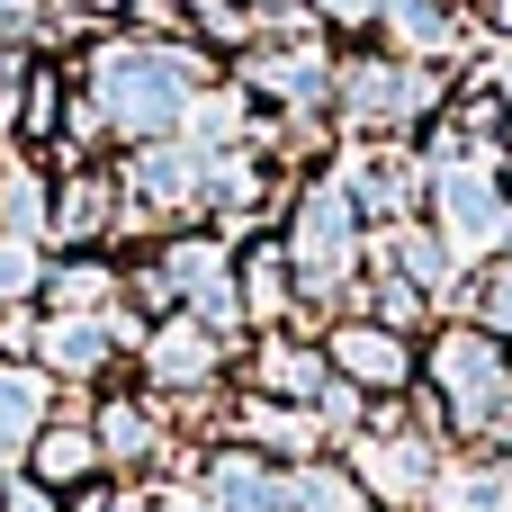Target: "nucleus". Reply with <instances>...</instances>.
<instances>
[{"label": "nucleus", "instance_id": "nucleus-1", "mask_svg": "<svg viewBox=\"0 0 512 512\" xmlns=\"http://www.w3.org/2000/svg\"><path fill=\"white\" fill-rule=\"evenodd\" d=\"M189 81H198V63L189 54H144V45H108L99 63H90V108L99 117H117L126 135H162L180 108H189Z\"/></svg>", "mask_w": 512, "mask_h": 512}, {"label": "nucleus", "instance_id": "nucleus-2", "mask_svg": "<svg viewBox=\"0 0 512 512\" xmlns=\"http://www.w3.org/2000/svg\"><path fill=\"white\" fill-rule=\"evenodd\" d=\"M441 225H450L459 252H486V243L512 234V216H504V198H495V180H486V162H441Z\"/></svg>", "mask_w": 512, "mask_h": 512}, {"label": "nucleus", "instance_id": "nucleus-3", "mask_svg": "<svg viewBox=\"0 0 512 512\" xmlns=\"http://www.w3.org/2000/svg\"><path fill=\"white\" fill-rule=\"evenodd\" d=\"M297 261L315 270L306 288H342V270H351V198L342 189H315L297 207Z\"/></svg>", "mask_w": 512, "mask_h": 512}, {"label": "nucleus", "instance_id": "nucleus-4", "mask_svg": "<svg viewBox=\"0 0 512 512\" xmlns=\"http://www.w3.org/2000/svg\"><path fill=\"white\" fill-rule=\"evenodd\" d=\"M171 288L198 297V324H234V315H243V288H234V270H225L216 243H180V252H171Z\"/></svg>", "mask_w": 512, "mask_h": 512}, {"label": "nucleus", "instance_id": "nucleus-5", "mask_svg": "<svg viewBox=\"0 0 512 512\" xmlns=\"http://www.w3.org/2000/svg\"><path fill=\"white\" fill-rule=\"evenodd\" d=\"M441 387H450L468 414H486V405L504 396V351L477 342V333H450V342H441Z\"/></svg>", "mask_w": 512, "mask_h": 512}, {"label": "nucleus", "instance_id": "nucleus-6", "mask_svg": "<svg viewBox=\"0 0 512 512\" xmlns=\"http://www.w3.org/2000/svg\"><path fill=\"white\" fill-rule=\"evenodd\" d=\"M36 414H45V378L36 369H0V459L36 441Z\"/></svg>", "mask_w": 512, "mask_h": 512}, {"label": "nucleus", "instance_id": "nucleus-7", "mask_svg": "<svg viewBox=\"0 0 512 512\" xmlns=\"http://www.w3.org/2000/svg\"><path fill=\"white\" fill-rule=\"evenodd\" d=\"M252 81L279 90V99H315V90H324V54H315V45H270V54L252 63Z\"/></svg>", "mask_w": 512, "mask_h": 512}, {"label": "nucleus", "instance_id": "nucleus-8", "mask_svg": "<svg viewBox=\"0 0 512 512\" xmlns=\"http://www.w3.org/2000/svg\"><path fill=\"white\" fill-rule=\"evenodd\" d=\"M333 351H342V369H351V378H369V387H396V378H405V351H396V333H369V324H351V333H333Z\"/></svg>", "mask_w": 512, "mask_h": 512}, {"label": "nucleus", "instance_id": "nucleus-9", "mask_svg": "<svg viewBox=\"0 0 512 512\" xmlns=\"http://www.w3.org/2000/svg\"><path fill=\"white\" fill-rule=\"evenodd\" d=\"M144 360H153V378L189 387V378H207V369H216V342H207V324H180V333H162Z\"/></svg>", "mask_w": 512, "mask_h": 512}, {"label": "nucleus", "instance_id": "nucleus-10", "mask_svg": "<svg viewBox=\"0 0 512 512\" xmlns=\"http://www.w3.org/2000/svg\"><path fill=\"white\" fill-rule=\"evenodd\" d=\"M45 351H54V369H81V378H90V369L108 360V324H81V315H72V324L45 333Z\"/></svg>", "mask_w": 512, "mask_h": 512}, {"label": "nucleus", "instance_id": "nucleus-11", "mask_svg": "<svg viewBox=\"0 0 512 512\" xmlns=\"http://www.w3.org/2000/svg\"><path fill=\"white\" fill-rule=\"evenodd\" d=\"M261 378H270L279 396H288V387H297V396H315V387H324V360H315V351H288V342H279V351H261Z\"/></svg>", "mask_w": 512, "mask_h": 512}, {"label": "nucleus", "instance_id": "nucleus-12", "mask_svg": "<svg viewBox=\"0 0 512 512\" xmlns=\"http://www.w3.org/2000/svg\"><path fill=\"white\" fill-rule=\"evenodd\" d=\"M90 459H99L90 432H45V441H36V468H45V477H90Z\"/></svg>", "mask_w": 512, "mask_h": 512}, {"label": "nucleus", "instance_id": "nucleus-13", "mask_svg": "<svg viewBox=\"0 0 512 512\" xmlns=\"http://www.w3.org/2000/svg\"><path fill=\"white\" fill-rule=\"evenodd\" d=\"M378 9L396 18L405 45H441V36H450V9H441V0H378Z\"/></svg>", "mask_w": 512, "mask_h": 512}, {"label": "nucleus", "instance_id": "nucleus-14", "mask_svg": "<svg viewBox=\"0 0 512 512\" xmlns=\"http://www.w3.org/2000/svg\"><path fill=\"white\" fill-rule=\"evenodd\" d=\"M288 512H369V504H360V495H351L342 477H324V468H306V477L288 486Z\"/></svg>", "mask_w": 512, "mask_h": 512}, {"label": "nucleus", "instance_id": "nucleus-15", "mask_svg": "<svg viewBox=\"0 0 512 512\" xmlns=\"http://www.w3.org/2000/svg\"><path fill=\"white\" fill-rule=\"evenodd\" d=\"M144 189H162V198H189V189H198V153H180V144L144 153Z\"/></svg>", "mask_w": 512, "mask_h": 512}, {"label": "nucleus", "instance_id": "nucleus-16", "mask_svg": "<svg viewBox=\"0 0 512 512\" xmlns=\"http://www.w3.org/2000/svg\"><path fill=\"white\" fill-rule=\"evenodd\" d=\"M243 432H252V441H270V450H306V441H315V423H306V414H279V405H252V414H243Z\"/></svg>", "mask_w": 512, "mask_h": 512}, {"label": "nucleus", "instance_id": "nucleus-17", "mask_svg": "<svg viewBox=\"0 0 512 512\" xmlns=\"http://www.w3.org/2000/svg\"><path fill=\"white\" fill-rule=\"evenodd\" d=\"M243 297H252L261 315H279V297H288V261H279V252H252V270H243Z\"/></svg>", "mask_w": 512, "mask_h": 512}, {"label": "nucleus", "instance_id": "nucleus-18", "mask_svg": "<svg viewBox=\"0 0 512 512\" xmlns=\"http://www.w3.org/2000/svg\"><path fill=\"white\" fill-rule=\"evenodd\" d=\"M99 216H108V189L99 180H72L63 189V234H99Z\"/></svg>", "mask_w": 512, "mask_h": 512}, {"label": "nucleus", "instance_id": "nucleus-19", "mask_svg": "<svg viewBox=\"0 0 512 512\" xmlns=\"http://www.w3.org/2000/svg\"><path fill=\"white\" fill-rule=\"evenodd\" d=\"M99 441H108V450H117V459H135V450H144V441H153V423H144V414H135V405H108V414H99Z\"/></svg>", "mask_w": 512, "mask_h": 512}, {"label": "nucleus", "instance_id": "nucleus-20", "mask_svg": "<svg viewBox=\"0 0 512 512\" xmlns=\"http://www.w3.org/2000/svg\"><path fill=\"white\" fill-rule=\"evenodd\" d=\"M54 297H63V306H99V297H108V270H99V261H72V270H54Z\"/></svg>", "mask_w": 512, "mask_h": 512}, {"label": "nucleus", "instance_id": "nucleus-21", "mask_svg": "<svg viewBox=\"0 0 512 512\" xmlns=\"http://www.w3.org/2000/svg\"><path fill=\"white\" fill-rule=\"evenodd\" d=\"M36 288V252L27 243H0V297H27Z\"/></svg>", "mask_w": 512, "mask_h": 512}, {"label": "nucleus", "instance_id": "nucleus-22", "mask_svg": "<svg viewBox=\"0 0 512 512\" xmlns=\"http://www.w3.org/2000/svg\"><path fill=\"white\" fill-rule=\"evenodd\" d=\"M36 18V0H0V27H27Z\"/></svg>", "mask_w": 512, "mask_h": 512}, {"label": "nucleus", "instance_id": "nucleus-23", "mask_svg": "<svg viewBox=\"0 0 512 512\" xmlns=\"http://www.w3.org/2000/svg\"><path fill=\"white\" fill-rule=\"evenodd\" d=\"M495 324H512V270L495 279Z\"/></svg>", "mask_w": 512, "mask_h": 512}, {"label": "nucleus", "instance_id": "nucleus-24", "mask_svg": "<svg viewBox=\"0 0 512 512\" xmlns=\"http://www.w3.org/2000/svg\"><path fill=\"white\" fill-rule=\"evenodd\" d=\"M324 9H333V18H369L378 0H324Z\"/></svg>", "mask_w": 512, "mask_h": 512}, {"label": "nucleus", "instance_id": "nucleus-25", "mask_svg": "<svg viewBox=\"0 0 512 512\" xmlns=\"http://www.w3.org/2000/svg\"><path fill=\"white\" fill-rule=\"evenodd\" d=\"M162 512H216V504H198V495H180V504H162Z\"/></svg>", "mask_w": 512, "mask_h": 512}, {"label": "nucleus", "instance_id": "nucleus-26", "mask_svg": "<svg viewBox=\"0 0 512 512\" xmlns=\"http://www.w3.org/2000/svg\"><path fill=\"white\" fill-rule=\"evenodd\" d=\"M9 512H45V504H36V495H9Z\"/></svg>", "mask_w": 512, "mask_h": 512}, {"label": "nucleus", "instance_id": "nucleus-27", "mask_svg": "<svg viewBox=\"0 0 512 512\" xmlns=\"http://www.w3.org/2000/svg\"><path fill=\"white\" fill-rule=\"evenodd\" d=\"M504 90H512V54H504Z\"/></svg>", "mask_w": 512, "mask_h": 512}, {"label": "nucleus", "instance_id": "nucleus-28", "mask_svg": "<svg viewBox=\"0 0 512 512\" xmlns=\"http://www.w3.org/2000/svg\"><path fill=\"white\" fill-rule=\"evenodd\" d=\"M495 9H504V18H512V0H495Z\"/></svg>", "mask_w": 512, "mask_h": 512}, {"label": "nucleus", "instance_id": "nucleus-29", "mask_svg": "<svg viewBox=\"0 0 512 512\" xmlns=\"http://www.w3.org/2000/svg\"><path fill=\"white\" fill-rule=\"evenodd\" d=\"M504 432H512V423H504Z\"/></svg>", "mask_w": 512, "mask_h": 512}]
</instances>
